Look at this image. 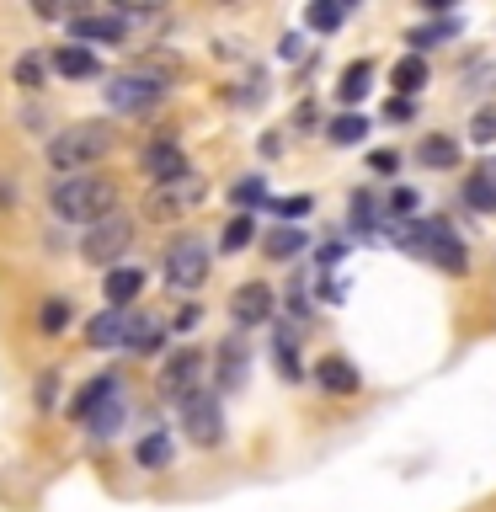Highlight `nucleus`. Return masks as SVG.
I'll use <instances>...</instances> for the list:
<instances>
[{"mask_svg": "<svg viewBox=\"0 0 496 512\" xmlns=\"http://www.w3.org/2000/svg\"><path fill=\"white\" fill-rule=\"evenodd\" d=\"M48 203H54L59 219L86 224V230H91V224L112 219V208H118V187H112L107 176H96V171H86V176H64Z\"/></svg>", "mask_w": 496, "mask_h": 512, "instance_id": "nucleus-1", "label": "nucleus"}, {"mask_svg": "<svg viewBox=\"0 0 496 512\" xmlns=\"http://www.w3.org/2000/svg\"><path fill=\"white\" fill-rule=\"evenodd\" d=\"M112 134L107 123H75V128H59L54 139H48V166L54 171H70V176H86V166H96L102 155H112Z\"/></svg>", "mask_w": 496, "mask_h": 512, "instance_id": "nucleus-2", "label": "nucleus"}, {"mask_svg": "<svg viewBox=\"0 0 496 512\" xmlns=\"http://www.w3.org/2000/svg\"><path fill=\"white\" fill-rule=\"evenodd\" d=\"M395 240H400L406 251L427 256L432 267L454 272V278H459L464 267H470V256H464V240L448 230L443 219H400V224H395Z\"/></svg>", "mask_w": 496, "mask_h": 512, "instance_id": "nucleus-3", "label": "nucleus"}, {"mask_svg": "<svg viewBox=\"0 0 496 512\" xmlns=\"http://www.w3.org/2000/svg\"><path fill=\"white\" fill-rule=\"evenodd\" d=\"M128 246H134V224H128L123 214H112L102 224H91L86 240H80V256H86L91 267H112L118 256H128Z\"/></svg>", "mask_w": 496, "mask_h": 512, "instance_id": "nucleus-4", "label": "nucleus"}, {"mask_svg": "<svg viewBox=\"0 0 496 512\" xmlns=\"http://www.w3.org/2000/svg\"><path fill=\"white\" fill-rule=\"evenodd\" d=\"M208 278V246L198 235H182V240H171L166 246V283L171 288H182V294H192Z\"/></svg>", "mask_w": 496, "mask_h": 512, "instance_id": "nucleus-5", "label": "nucleus"}, {"mask_svg": "<svg viewBox=\"0 0 496 512\" xmlns=\"http://www.w3.org/2000/svg\"><path fill=\"white\" fill-rule=\"evenodd\" d=\"M182 427H187V438L192 443H203V448H214L224 438V411H219V400L198 390V395H187L182 400Z\"/></svg>", "mask_w": 496, "mask_h": 512, "instance_id": "nucleus-6", "label": "nucleus"}, {"mask_svg": "<svg viewBox=\"0 0 496 512\" xmlns=\"http://www.w3.org/2000/svg\"><path fill=\"white\" fill-rule=\"evenodd\" d=\"M160 96H166V86L155 75H118L107 86V107L112 112H150Z\"/></svg>", "mask_w": 496, "mask_h": 512, "instance_id": "nucleus-7", "label": "nucleus"}, {"mask_svg": "<svg viewBox=\"0 0 496 512\" xmlns=\"http://www.w3.org/2000/svg\"><path fill=\"white\" fill-rule=\"evenodd\" d=\"M198 374H203V358L198 352H176L166 363V374H160V390H166L176 406H182L187 395H198Z\"/></svg>", "mask_w": 496, "mask_h": 512, "instance_id": "nucleus-8", "label": "nucleus"}, {"mask_svg": "<svg viewBox=\"0 0 496 512\" xmlns=\"http://www.w3.org/2000/svg\"><path fill=\"white\" fill-rule=\"evenodd\" d=\"M144 176L166 187V182H182V176H192V171H187V155L176 150L171 139H155L150 150H144Z\"/></svg>", "mask_w": 496, "mask_h": 512, "instance_id": "nucleus-9", "label": "nucleus"}, {"mask_svg": "<svg viewBox=\"0 0 496 512\" xmlns=\"http://www.w3.org/2000/svg\"><path fill=\"white\" fill-rule=\"evenodd\" d=\"M128 331H134V315L128 310H102V315H91L86 320V342L91 347H128Z\"/></svg>", "mask_w": 496, "mask_h": 512, "instance_id": "nucleus-10", "label": "nucleus"}, {"mask_svg": "<svg viewBox=\"0 0 496 512\" xmlns=\"http://www.w3.org/2000/svg\"><path fill=\"white\" fill-rule=\"evenodd\" d=\"M198 198H203V182H198V176H182V182L155 187L150 214H155V219H171V214H182V208H187V203H198Z\"/></svg>", "mask_w": 496, "mask_h": 512, "instance_id": "nucleus-11", "label": "nucleus"}, {"mask_svg": "<svg viewBox=\"0 0 496 512\" xmlns=\"http://www.w3.org/2000/svg\"><path fill=\"white\" fill-rule=\"evenodd\" d=\"M230 315L240 320V326H262V320H272V288H267V283H246V288H235Z\"/></svg>", "mask_w": 496, "mask_h": 512, "instance_id": "nucleus-12", "label": "nucleus"}, {"mask_svg": "<svg viewBox=\"0 0 496 512\" xmlns=\"http://www.w3.org/2000/svg\"><path fill=\"white\" fill-rule=\"evenodd\" d=\"M70 32L80 43H123V16H75L70 22Z\"/></svg>", "mask_w": 496, "mask_h": 512, "instance_id": "nucleus-13", "label": "nucleus"}, {"mask_svg": "<svg viewBox=\"0 0 496 512\" xmlns=\"http://www.w3.org/2000/svg\"><path fill=\"white\" fill-rule=\"evenodd\" d=\"M315 384H320V390H331V395H352V390H358V368H352L347 358H320L315 363Z\"/></svg>", "mask_w": 496, "mask_h": 512, "instance_id": "nucleus-14", "label": "nucleus"}, {"mask_svg": "<svg viewBox=\"0 0 496 512\" xmlns=\"http://www.w3.org/2000/svg\"><path fill=\"white\" fill-rule=\"evenodd\" d=\"M54 70L64 80H91L96 75V54H91V48H80V43H64V48H54Z\"/></svg>", "mask_w": 496, "mask_h": 512, "instance_id": "nucleus-15", "label": "nucleus"}, {"mask_svg": "<svg viewBox=\"0 0 496 512\" xmlns=\"http://www.w3.org/2000/svg\"><path fill=\"white\" fill-rule=\"evenodd\" d=\"M139 288H144V272L139 267H112L107 283H102V294L112 299V310H123L128 299H139Z\"/></svg>", "mask_w": 496, "mask_h": 512, "instance_id": "nucleus-16", "label": "nucleus"}, {"mask_svg": "<svg viewBox=\"0 0 496 512\" xmlns=\"http://www.w3.org/2000/svg\"><path fill=\"white\" fill-rule=\"evenodd\" d=\"M123 416H128V406H123V390H118L112 400H102V406H96V411L86 416V427L96 432V438H112V432L123 427Z\"/></svg>", "mask_w": 496, "mask_h": 512, "instance_id": "nucleus-17", "label": "nucleus"}, {"mask_svg": "<svg viewBox=\"0 0 496 512\" xmlns=\"http://www.w3.org/2000/svg\"><path fill=\"white\" fill-rule=\"evenodd\" d=\"M448 38H459V16H438V22H427V27H411V48L422 54V48H438Z\"/></svg>", "mask_w": 496, "mask_h": 512, "instance_id": "nucleus-18", "label": "nucleus"}, {"mask_svg": "<svg viewBox=\"0 0 496 512\" xmlns=\"http://www.w3.org/2000/svg\"><path fill=\"white\" fill-rule=\"evenodd\" d=\"M112 395H118V379H112V374H102V379H91L86 390L75 395V422H86V416H91L96 406H102V400H112Z\"/></svg>", "mask_w": 496, "mask_h": 512, "instance_id": "nucleus-19", "label": "nucleus"}, {"mask_svg": "<svg viewBox=\"0 0 496 512\" xmlns=\"http://www.w3.org/2000/svg\"><path fill=\"white\" fill-rule=\"evenodd\" d=\"M464 203H470L475 214H491V208H496V182H491V171H470V176H464Z\"/></svg>", "mask_w": 496, "mask_h": 512, "instance_id": "nucleus-20", "label": "nucleus"}, {"mask_svg": "<svg viewBox=\"0 0 496 512\" xmlns=\"http://www.w3.org/2000/svg\"><path fill=\"white\" fill-rule=\"evenodd\" d=\"M240 379H246V342H224L219 347V384L235 390Z\"/></svg>", "mask_w": 496, "mask_h": 512, "instance_id": "nucleus-21", "label": "nucleus"}, {"mask_svg": "<svg viewBox=\"0 0 496 512\" xmlns=\"http://www.w3.org/2000/svg\"><path fill=\"white\" fill-rule=\"evenodd\" d=\"M390 80H395V91H400V96H416V91L427 86V64H422V54H406V59L395 64V75H390Z\"/></svg>", "mask_w": 496, "mask_h": 512, "instance_id": "nucleus-22", "label": "nucleus"}, {"mask_svg": "<svg viewBox=\"0 0 496 512\" xmlns=\"http://www.w3.org/2000/svg\"><path fill=\"white\" fill-rule=\"evenodd\" d=\"M368 80H374V64H368V59L347 64V70H342V86H336V96H342V102H363V96H368Z\"/></svg>", "mask_w": 496, "mask_h": 512, "instance_id": "nucleus-23", "label": "nucleus"}, {"mask_svg": "<svg viewBox=\"0 0 496 512\" xmlns=\"http://www.w3.org/2000/svg\"><path fill=\"white\" fill-rule=\"evenodd\" d=\"M139 464H144V470H166V464H171V432H150V438H139Z\"/></svg>", "mask_w": 496, "mask_h": 512, "instance_id": "nucleus-24", "label": "nucleus"}, {"mask_svg": "<svg viewBox=\"0 0 496 512\" xmlns=\"http://www.w3.org/2000/svg\"><path fill=\"white\" fill-rule=\"evenodd\" d=\"M48 70H54V59H43V54H22V59H16V86H27V91H43Z\"/></svg>", "mask_w": 496, "mask_h": 512, "instance_id": "nucleus-25", "label": "nucleus"}, {"mask_svg": "<svg viewBox=\"0 0 496 512\" xmlns=\"http://www.w3.org/2000/svg\"><path fill=\"white\" fill-rule=\"evenodd\" d=\"M427 160V166H438V171H448V166H459V144L454 139H443V134H432V139H422V150H416Z\"/></svg>", "mask_w": 496, "mask_h": 512, "instance_id": "nucleus-26", "label": "nucleus"}, {"mask_svg": "<svg viewBox=\"0 0 496 512\" xmlns=\"http://www.w3.org/2000/svg\"><path fill=\"white\" fill-rule=\"evenodd\" d=\"M299 251H304V230H294V224H283V230L267 235V256H272V262H288V256H299Z\"/></svg>", "mask_w": 496, "mask_h": 512, "instance_id": "nucleus-27", "label": "nucleus"}, {"mask_svg": "<svg viewBox=\"0 0 496 512\" xmlns=\"http://www.w3.org/2000/svg\"><path fill=\"white\" fill-rule=\"evenodd\" d=\"M160 342H166V326H160V320H134V331H128V347L134 352H160Z\"/></svg>", "mask_w": 496, "mask_h": 512, "instance_id": "nucleus-28", "label": "nucleus"}, {"mask_svg": "<svg viewBox=\"0 0 496 512\" xmlns=\"http://www.w3.org/2000/svg\"><path fill=\"white\" fill-rule=\"evenodd\" d=\"M304 22H310L315 32H336L347 22V6H336V0H315V6L304 11Z\"/></svg>", "mask_w": 496, "mask_h": 512, "instance_id": "nucleus-29", "label": "nucleus"}, {"mask_svg": "<svg viewBox=\"0 0 496 512\" xmlns=\"http://www.w3.org/2000/svg\"><path fill=\"white\" fill-rule=\"evenodd\" d=\"M363 134H368L363 112H342V118L331 123V144H363Z\"/></svg>", "mask_w": 496, "mask_h": 512, "instance_id": "nucleus-30", "label": "nucleus"}, {"mask_svg": "<svg viewBox=\"0 0 496 512\" xmlns=\"http://www.w3.org/2000/svg\"><path fill=\"white\" fill-rule=\"evenodd\" d=\"M272 363L283 368V379H299V352H294V336L278 331V342H272Z\"/></svg>", "mask_w": 496, "mask_h": 512, "instance_id": "nucleus-31", "label": "nucleus"}, {"mask_svg": "<svg viewBox=\"0 0 496 512\" xmlns=\"http://www.w3.org/2000/svg\"><path fill=\"white\" fill-rule=\"evenodd\" d=\"M256 235V224H251V214H235L230 224H224V235H219V246L224 251H240V246H246V240Z\"/></svg>", "mask_w": 496, "mask_h": 512, "instance_id": "nucleus-32", "label": "nucleus"}, {"mask_svg": "<svg viewBox=\"0 0 496 512\" xmlns=\"http://www.w3.org/2000/svg\"><path fill=\"white\" fill-rule=\"evenodd\" d=\"M38 320H43V331H64V326H70V304H64V299H43Z\"/></svg>", "mask_w": 496, "mask_h": 512, "instance_id": "nucleus-33", "label": "nucleus"}, {"mask_svg": "<svg viewBox=\"0 0 496 512\" xmlns=\"http://www.w3.org/2000/svg\"><path fill=\"white\" fill-rule=\"evenodd\" d=\"M464 80H470V86H464V91H491V86H496V64L475 59L470 70H464Z\"/></svg>", "mask_w": 496, "mask_h": 512, "instance_id": "nucleus-34", "label": "nucleus"}, {"mask_svg": "<svg viewBox=\"0 0 496 512\" xmlns=\"http://www.w3.org/2000/svg\"><path fill=\"white\" fill-rule=\"evenodd\" d=\"M235 203H240V208H251V203H267V187H262V176H246V182L235 187Z\"/></svg>", "mask_w": 496, "mask_h": 512, "instance_id": "nucleus-35", "label": "nucleus"}, {"mask_svg": "<svg viewBox=\"0 0 496 512\" xmlns=\"http://www.w3.org/2000/svg\"><path fill=\"white\" fill-rule=\"evenodd\" d=\"M470 139H475V144H491V139H496V112H475Z\"/></svg>", "mask_w": 496, "mask_h": 512, "instance_id": "nucleus-36", "label": "nucleus"}, {"mask_svg": "<svg viewBox=\"0 0 496 512\" xmlns=\"http://www.w3.org/2000/svg\"><path fill=\"white\" fill-rule=\"evenodd\" d=\"M384 118H390V123H411V118H416V102H411V96H390Z\"/></svg>", "mask_w": 496, "mask_h": 512, "instance_id": "nucleus-37", "label": "nucleus"}, {"mask_svg": "<svg viewBox=\"0 0 496 512\" xmlns=\"http://www.w3.org/2000/svg\"><path fill=\"white\" fill-rule=\"evenodd\" d=\"M272 214H278V219H299V214H310V198H278V203H272Z\"/></svg>", "mask_w": 496, "mask_h": 512, "instance_id": "nucleus-38", "label": "nucleus"}, {"mask_svg": "<svg viewBox=\"0 0 496 512\" xmlns=\"http://www.w3.org/2000/svg\"><path fill=\"white\" fill-rule=\"evenodd\" d=\"M54 395H59V379H54V374H43V379H38V390H32V400H38V406L48 411V406H54Z\"/></svg>", "mask_w": 496, "mask_h": 512, "instance_id": "nucleus-39", "label": "nucleus"}, {"mask_svg": "<svg viewBox=\"0 0 496 512\" xmlns=\"http://www.w3.org/2000/svg\"><path fill=\"white\" fill-rule=\"evenodd\" d=\"M390 208H395L400 219H411V208H416V192H411V187H395V192H390Z\"/></svg>", "mask_w": 496, "mask_h": 512, "instance_id": "nucleus-40", "label": "nucleus"}, {"mask_svg": "<svg viewBox=\"0 0 496 512\" xmlns=\"http://www.w3.org/2000/svg\"><path fill=\"white\" fill-rule=\"evenodd\" d=\"M486 171H491V182H496V166H486Z\"/></svg>", "mask_w": 496, "mask_h": 512, "instance_id": "nucleus-41", "label": "nucleus"}]
</instances>
